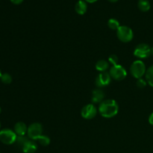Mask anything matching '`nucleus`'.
<instances>
[{"label": "nucleus", "instance_id": "obj_8", "mask_svg": "<svg viewBox=\"0 0 153 153\" xmlns=\"http://www.w3.org/2000/svg\"><path fill=\"white\" fill-rule=\"evenodd\" d=\"M97 109L94 104H88L82 108L81 115L85 120H91L97 116Z\"/></svg>", "mask_w": 153, "mask_h": 153}, {"label": "nucleus", "instance_id": "obj_1", "mask_svg": "<svg viewBox=\"0 0 153 153\" xmlns=\"http://www.w3.org/2000/svg\"><path fill=\"white\" fill-rule=\"evenodd\" d=\"M98 111L103 117L112 118L117 114L119 105L114 100H105L100 103Z\"/></svg>", "mask_w": 153, "mask_h": 153}, {"label": "nucleus", "instance_id": "obj_6", "mask_svg": "<svg viewBox=\"0 0 153 153\" xmlns=\"http://www.w3.org/2000/svg\"><path fill=\"white\" fill-rule=\"evenodd\" d=\"M109 74L111 79L116 81H122L126 77L127 71L122 65L117 64V65L112 66L109 71Z\"/></svg>", "mask_w": 153, "mask_h": 153}, {"label": "nucleus", "instance_id": "obj_2", "mask_svg": "<svg viewBox=\"0 0 153 153\" xmlns=\"http://www.w3.org/2000/svg\"><path fill=\"white\" fill-rule=\"evenodd\" d=\"M130 72L131 76L135 79H141L146 72V65L144 63L140 60H137L131 64L130 67Z\"/></svg>", "mask_w": 153, "mask_h": 153}, {"label": "nucleus", "instance_id": "obj_27", "mask_svg": "<svg viewBox=\"0 0 153 153\" xmlns=\"http://www.w3.org/2000/svg\"><path fill=\"white\" fill-rule=\"evenodd\" d=\"M151 55L153 56V47L151 48Z\"/></svg>", "mask_w": 153, "mask_h": 153}, {"label": "nucleus", "instance_id": "obj_5", "mask_svg": "<svg viewBox=\"0 0 153 153\" xmlns=\"http://www.w3.org/2000/svg\"><path fill=\"white\" fill-rule=\"evenodd\" d=\"M43 126L39 123H33L28 127L27 135L28 138L32 140H37V139L43 135Z\"/></svg>", "mask_w": 153, "mask_h": 153}, {"label": "nucleus", "instance_id": "obj_12", "mask_svg": "<svg viewBox=\"0 0 153 153\" xmlns=\"http://www.w3.org/2000/svg\"><path fill=\"white\" fill-rule=\"evenodd\" d=\"M24 153H34L37 149V144L34 140H28L22 147Z\"/></svg>", "mask_w": 153, "mask_h": 153}, {"label": "nucleus", "instance_id": "obj_11", "mask_svg": "<svg viewBox=\"0 0 153 153\" xmlns=\"http://www.w3.org/2000/svg\"><path fill=\"white\" fill-rule=\"evenodd\" d=\"M13 131L16 133L17 136H24L27 134L28 131V127L26 124L23 122H18L15 124Z\"/></svg>", "mask_w": 153, "mask_h": 153}, {"label": "nucleus", "instance_id": "obj_13", "mask_svg": "<svg viewBox=\"0 0 153 153\" xmlns=\"http://www.w3.org/2000/svg\"><path fill=\"white\" fill-rule=\"evenodd\" d=\"M75 10H76V13H79V14H85L86 13L87 10H88V4H87L86 1L85 0H79L76 3Z\"/></svg>", "mask_w": 153, "mask_h": 153}, {"label": "nucleus", "instance_id": "obj_4", "mask_svg": "<svg viewBox=\"0 0 153 153\" xmlns=\"http://www.w3.org/2000/svg\"><path fill=\"white\" fill-rule=\"evenodd\" d=\"M17 135L14 131L10 128H4L0 131V141L6 145H11L16 143Z\"/></svg>", "mask_w": 153, "mask_h": 153}, {"label": "nucleus", "instance_id": "obj_3", "mask_svg": "<svg viewBox=\"0 0 153 153\" xmlns=\"http://www.w3.org/2000/svg\"><path fill=\"white\" fill-rule=\"evenodd\" d=\"M117 36L123 43H128L131 41L134 37L132 29L126 25H120L117 30Z\"/></svg>", "mask_w": 153, "mask_h": 153}, {"label": "nucleus", "instance_id": "obj_21", "mask_svg": "<svg viewBox=\"0 0 153 153\" xmlns=\"http://www.w3.org/2000/svg\"><path fill=\"white\" fill-rule=\"evenodd\" d=\"M108 62L111 64L113 66L117 65L118 62H119V58H118L117 55H111L108 58Z\"/></svg>", "mask_w": 153, "mask_h": 153}, {"label": "nucleus", "instance_id": "obj_25", "mask_svg": "<svg viewBox=\"0 0 153 153\" xmlns=\"http://www.w3.org/2000/svg\"><path fill=\"white\" fill-rule=\"evenodd\" d=\"M85 1H87V2H89V3H94L95 2V1H98V0H85Z\"/></svg>", "mask_w": 153, "mask_h": 153}, {"label": "nucleus", "instance_id": "obj_19", "mask_svg": "<svg viewBox=\"0 0 153 153\" xmlns=\"http://www.w3.org/2000/svg\"><path fill=\"white\" fill-rule=\"evenodd\" d=\"M1 81L5 85H9L12 82V76L9 73H3L1 76Z\"/></svg>", "mask_w": 153, "mask_h": 153}, {"label": "nucleus", "instance_id": "obj_22", "mask_svg": "<svg viewBox=\"0 0 153 153\" xmlns=\"http://www.w3.org/2000/svg\"><path fill=\"white\" fill-rule=\"evenodd\" d=\"M136 85H137V88H139L140 89H143L147 85V82H146L145 79H139L137 80V82H136Z\"/></svg>", "mask_w": 153, "mask_h": 153}, {"label": "nucleus", "instance_id": "obj_15", "mask_svg": "<svg viewBox=\"0 0 153 153\" xmlns=\"http://www.w3.org/2000/svg\"><path fill=\"white\" fill-rule=\"evenodd\" d=\"M137 7L141 11L146 12L150 9V2L149 1V0H138Z\"/></svg>", "mask_w": 153, "mask_h": 153}, {"label": "nucleus", "instance_id": "obj_20", "mask_svg": "<svg viewBox=\"0 0 153 153\" xmlns=\"http://www.w3.org/2000/svg\"><path fill=\"white\" fill-rule=\"evenodd\" d=\"M28 140V137H25V135H24V136H17V138H16V143H17L18 146L22 147V146H24V144H25V143H26Z\"/></svg>", "mask_w": 153, "mask_h": 153}, {"label": "nucleus", "instance_id": "obj_28", "mask_svg": "<svg viewBox=\"0 0 153 153\" xmlns=\"http://www.w3.org/2000/svg\"><path fill=\"white\" fill-rule=\"evenodd\" d=\"M1 75H2V73H1V70H0V79H1Z\"/></svg>", "mask_w": 153, "mask_h": 153}, {"label": "nucleus", "instance_id": "obj_10", "mask_svg": "<svg viewBox=\"0 0 153 153\" xmlns=\"http://www.w3.org/2000/svg\"><path fill=\"white\" fill-rule=\"evenodd\" d=\"M105 93L101 88L95 89L92 92V102L95 104H100L102 101H104Z\"/></svg>", "mask_w": 153, "mask_h": 153}, {"label": "nucleus", "instance_id": "obj_29", "mask_svg": "<svg viewBox=\"0 0 153 153\" xmlns=\"http://www.w3.org/2000/svg\"><path fill=\"white\" fill-rule=\"evenodd\" d=\"M1 107H0V114H1Z\"/></svg>", "mask_w": 153, "mask_h": 153}, {"label": "nucleus", "instance_id": "obj_9", "mask_svg": "<svg viewBox=\"0 0 153 153\" xmlns=\"http://www.w3.org/2000/svg\"><path fill=\"white\" fill-rule=\"evenodd\" d=\"M111 77L109 73L104 72V73H100L97 76L95 80V84L97 88H102L108 86L111 83Z\"/></svg>", "mask_w": 153, "mask_h": 153}, {"label": "nucleus", "instance_id": "obj_30", "mask_svg": "<svg viewBox=\"0 0 153 153\" xmlns=\"http://www.w3.org/2000/svg\"><path fill=\"white\" fill-rule=\"evenodd\" d=\"M0 128H1V122H0Z\"/></svg>", "mask_w": 153, "mask_h": 153}, {"label": "nucleus", "instance_id": "obj_26", "mask_svg": "<svg viewBox=\"0 0 153 153\" xmlns=\"http://www.w3.org/2000/svg\"><path fill=\"white\" fill-rule=\"evenodd\" d=\"M109 1H111V2H115V1H118V0H108Z\"/></svg>", "mask_w": 153, "mask_h": 153}, {"label": "nucleus", "instance_id": "obj_17", "mask_svg": "<svg viewBox=\"0 0 153 153\" xmlns=\"http://www.w3.org/2000/svg\"><path fill=\"white\" fill-rule=\"evenodd\" d=\"M108 25L109 28L112 30H117L118 28L120 26V22L117 19H114V18H111L108 20Z\"/></svg>", "mask_w": 153, "mask_h": 153}, {"label": "nucleus", "instance_id": "obj_18", "mask_svg": "<svg viewBox=\"0 0 153 153\" xmlns=\"http://www.w3.org/2000/svg\"><path fill=\"white\" fill-rule=\"evenodd\" d=\"M37 141L39 142V143L41 146H46L48 145H49V143H50V138L46 135H41L37 139Z\"/></svg>", "mask_w": 153, "mask_h": 153}, {"label": "nucleus", "instance_id": "obj_7", "mask_svg": "<svg viewBox=\"0 0 153 153\" xmlns=\"http://www.w3.org/2000/svg\"><path fill=\"white\" fill-rule=\"evenodd\" d=\"M134 55L139 59H145L151 55V47L146 43H140L134 50Z\"/></svg>", "mask_w": 153, "mask_h": 153}, {"label": "nucleus", "instance_id": "obj_23", "mask_svg": "<svg viewBox=\"0 0 153 153\" xmlns=\"http://www.w3.org/2000/svg\"><path fill=\"white\" fill-rule=\"evenodd\" d=\"M10 1L14 4H19L23 1V0H10Z\"/></svg>", "mask_w": 153, "mask_h": 153}, {"label": "nucleus", "instance_id": "obj_16", "mask_svg": "<svg viewBox=\"0 0 153 153\" xmlns=\"http://www.w3.org/2000/svg\"><path fill=\"white\" fill-rule=\"evenodd\" d=\"M145 76H146V81L147 82V84H149L151 87H153V65L150 66L146 70Z\"/></svg>", "mask_w": 153, "mask_h": 153}, {"label": "nucleus", "instance_id": "obj_24", "mask_svg": "<svg viewBox=\"0 0 153 153\" xmlns=\"http://www.w3.org/2000/svg\"><path fill=\"white\" fill-rule=\"evenodd\" d=\"M149 123L150 125L153 126V112L152 114H151L150 115H149Z\"/></svg>", "mask_w": 153, "mask_h": 153}, {"label": "nucleus", "instance_id": "obj_14", "mask_svg": "<svg viewBox=\"0 0 153 153\" xmlns=\"http://www.w3.org/2000/svg\"><path fill=\"white\" fill-rule=\"evenodd\" d=\"M109 68V62L105 60L101 59L96 64V69L100 73H104Z\"/></svg>", "mask_w": 153, "mask_h": 153}]
</instances>
